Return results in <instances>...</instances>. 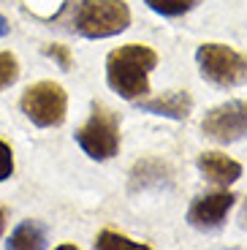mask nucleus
<instances>
[{"instance_id": "f257e3e1", "label": "nucleus", "mask_w": 247, "mask_h": 250, "mask_svg": "<svg viewBox=\"0 0 247 250\" xmlns=\"http://www.w3.org/2000/svg\"><path fill=\"white\" fill-rule=\"evenodd\" d=\"M158 65V52L147 44H125L106 57V82L125 101L149 93V74Z\"/></svg>"}, {"instance_id": "f03ea898", "label": "nucleus", "mask_w": 247, "mask_h": 250, "mask_svg": "<svg viewBox=\"0 0 247 250\" xmlns=\"http://www.w3.org/2000/svg\"><path fill=\"white\" fill-rule=\"evenodd\" d=\"M130 8L125 0H79L74 11V30L84 38H109L128 30Z\"/></svg>"}, {"instance_id": "7ed1b4c3", "label": "nucleus", "mask_w": 247, "mask_h": 250, "mask_svg": "<svg viewBox=\"0 0 247 250\" xmlns=\"http://www.w3.org/2000/svg\"><path fill=\"white\" fill-rule=\"evenodd\" d=\"M198 74L215 87L247 84V55L228 44H201L196 52Z\"/></svg>"}, {"instance_id": "20e7f679", "label": "nucleus", "mask_w": 247, "mask_h": 250, "mask_svg": "<svg viewBox=\"0 0 247 250\" xmlns=\"http://www.w3.org/2000/svg\"><path fill=\"white\" fill-rule=\"evenodd\" d=\"M76 144L93 161H109L120 152V120L106 106H93V114L76 131Z\"/></svg>"}, {"instance_id": "39448f33", "label": "nucleus", "mask_w": 247, "mask_h": 250, "mask_svg": "<svg viewBox=\"0 0 247 250\" xmlns=\"http://www.w3.org/2000/svg\"><path fill=\"white\" fill-rule=\"evenodd\" d=\"M19 106L25 112V117L38 128H57L65 123V112H68V95L57 82H36L25 90Z\"/></svg>"}, {"instance_id": "423d86ee", "label": "nucleus", "mask_w": 247, "mask_h": 250, "mask_svg": "<svg viewBox=\"0 0 247 250\" xmlns=\"http://www.w3.org/2000/svg\"><path fill=\"white\" fill-rule=\"evenodd\" d=\"M201 131L220 144L247 139V101H228L209 109L201 120Z\"/></svg>"}, {"instance_id": "0eeeda50", "label": "nucleus", "mask_w": 247, "mask_h": 250, "mask_svg": "<svg viewBox=\"0 0 247 250\" xmlns=\"http://www.w3.org/2000/svg\"><path fill=\"white\" fill-rule=\"evenodd\" d=\"M236 196L228 190H217V193H206L198 196L187 209V223L198 231H217L226 218H228L231 207H234Z\"/></svg>"}, {"instance_id": "6e6552de", "label": "nucleus", "mask_w": 247, "mask_h": 250, "mask_svg": "<svg viewBox=\"0 0 247 250\" xmlns=\"http://www.w3.org/2000/svg\"><path fill=\"white\" fill-rule=\"evenodd\" d=\"M198 171L215 185L228 188L231 182H236L242 177V163L223 155V152H201L198 155Z\"/></svg>"}, {"instance_id": "1a4fd4ad", "label": "nucleus", "mask_w": 247, "mask_h": 250, "mask_svg": "<svg viewBox=\"0 0 247 250\" xmlns=\"http://www.w3.org/2000/svg\"><path fill=\"white\" fill-rule=\"evenodd\" d=\"M142 112L158 114V117H168V120H187L193 112V95L187 90H174V93L142 101Z\"/></svg>"}, {"instance_id": "9d476101", "label": "nucleus", "mask_w": 247, "mask_h": 250, "mask_svg": "<svg viewBox=\"0 0 247 250\" xmlns=\"http://www.w3.org/2000/svg\"><path fill=\"white\" fill-rule=\"evenodd\" d=\"M171 185V169L158 158H142L130 171V190H161Z\"/></svg>"}, {"instance_id": "9b49d317", "label": "nucleus", "mask_w": 247, "mask_h": 250, "mask_svg": "<svg viewBox=\"0 0 247 250\" xmlns=\"http://www.w3.org/2000/svg\"><path fill=\"white\" fill-rule=\"evenodd\" d=\"M8 250H41L46 248V229L38 220H25L11 231L6 242Z\"/></svg>"}, {"instance_id": "f8f14e48", "label": "nucleus", "mask_w": 247, "mask_h": 250, "mask_svg": "<svg viewBox=\"0 0 247 250\" xmlns=\"http://www.w3.org/2000/svg\"><path fill=\"white\" fill-rule=\"evenodd\" d=\"M139 248H149L147 242H133L128 239L125 234H117V231H101L95 237V250H139Z\"/></svg>"}, {"instance_id": "ddd939ff", "label": "nucleus", "mask_w": 247, "mask_h": 250, "mask_svg": "<svg viewBox=\"0 0 247 250\" xmlns=\"http://www.w3.org/2000/svg\"><path fill=\"white\" fill-rule=\"evenodd\" d=\"M144 3L161 17H182V14L193 11L201 0H144Z\"/></svg>"}, {"instance_id": "4468645a", "label": "nucleus", "mask_w": 247, "mask_h": 250, "mask_svg": "<svg viewBox=\"0 0 247 250\" xmlns=\"http://www.w3.org/2000/svg\"><path fill=\"white\" fill-rule=\"evenodd\" d=\"M25 3V8L33 14V17L38 19H57L60 17V11L65 8V0H22Z\"/></svg>"}, {"instance_id": "2eb2a0df", "label": "nucleus", "mask_w": 247, "mask_h": 250, "mask_svg": "<svg viewBox=\"0 0 247 250\" xmlns=\"http://www.w3.org/2000/svg\"><path fill=\"white\" fill-rule=\"evenodd\" d=\"M19 79V60L11 52H0V90L11 87Z\"/></svg>"}, {"instance_id": "dca6fc26", "label": "nucleus", "mask_w": 247, "mask_h": 250, "mask_svg": "<svg viewBox=\"0 0 247 250\" xmlns=\"http://www.w3.org/2000/svg\"><path fill=\"white\" fill-rule=\"evenodd\" d=\"M43 55L52 57V60H55L62 71H71V65H74L71 49H68V46H62V44H46V46H43Z\"/></svg>"}, {"instance_id": "f3484780", "label": "nucleus", "mask_w": 247, "mask_h": 250, "mask_svg": "<svg viewBox=\"0 0 247 250\" xmlns=\"http://www.w3.org/2000/svg\"><path fill=\"white\" fill-rule=\"evenodd\" d=\"M14 174V152L3 139H0V182Z\"/></svg>"}, {"instance_id": "a211bd4d", "label": "nucleus", "mask_w": 247, "mask_h": 250, "mask_svg": "<svg viewBox=\"0 0 247 250\" xmlns=\"http://www.w3.org/2000/svg\"><path fill=\"white\" fill-rule=\"evenodd\" d=\"M239 226H242V229H247V199H245V204H242V215H239Z\"/></svg>"}, {"instance_id": "6ab92c4d", "label": "nucleus", "mask_w": 247, "mask_h": 250, "mask_svg": "<svg viewBox=\"0 0 247 250\" xmlns=\"http://www.w3.org/2000/svg\"><path fill=\"white\" fill-rule=\"evenodd\" d=\"M8 30H11V27H8L6 17H0V36H8Z\"/></svg>"}, {"instance_id": "aec40b11", "label": "nucleus", "mask_w": 247, "mask_h": 250, "mask_svg": "<svg viewBox=\"0 0 247 250\" xmlns=\"http://www.w3.org/2000/svg\"><path fill=\"white\" fill-rule=\"evenodd\" d=\"M3 226H6V212L0 209V231H3Z\"/></svg>"}]
</instances>
